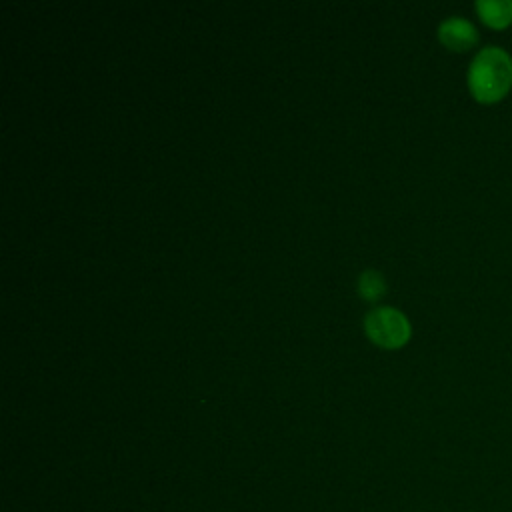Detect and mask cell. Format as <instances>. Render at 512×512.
I'll use <instances>...</instances> for the list:
<instances>
[{"instance_id": "3", "label": "cell", "mask_w": 512, "mask_h": 512, "mask_svg": "<svg viewBox=\"0 0 512 512\" xmlns=\"http://www.w3.org/2000/svg\"><path fill=\"white\" fill-rule=\"evenodd\" d=\"M438 38L448 50L466 52L476 46L478 30L470 20L462 16H450L438 26Z\"/></svg>"}, {"instance_id": "1", "label": "cell", "mask_w": 512, "mask_h": 512, "mask_svg": "<svg viewBox=\"0 0 512 512\" xmlns=\"http://www.w3.org/2000/svg\"><path fill=\"white\" fill-rule=\"evenodd\" d=\"M468 90L482 104L500 102L512 88V56L500 46L482 48L468 66Z\"/></svg>"}, {"instance_id": "4", "label": "cell", "mask_w": 512, "mask_h": 512, "mask_svg": "<svg viewBox=\"0 0 512 512\" xmlns=\"http://www.w3.org/2000/svg\"><path fill=\"white\" fill-rule=\"evenodd\" d=\"M474 6L480 20L494 30H502L512 24V0H478Z\"/></svg>"}, {"instance_id": "2", "label": "cell", "mask_w": 512, "mask_h": 512, "mask_svg": "<svg viewBox=\"0 0 512 512\" xmlns=\"http://www.w3.org/2000/svg\"><path fill=\"white\" fill-rule=\"evenodd\" d=\"M364 330L382 348H400L410 338L408 318L390 306H378L364 316Z\"/></svg>"}, {"instance_id": "5", "label": "cell", "mask_w": 512, "mask_h": 512, "mask_svg": "<svg viewBox=\"0 0 512 512\" xmlns=\"http://www.w3.org/2000/svg\"><path fill=\"white\" fill-rule=\"evenodd\" d=\"M358 292L364 300H378L386 292V282L378 270H364L358 278Z\"/></svg>"}]
</instances>
